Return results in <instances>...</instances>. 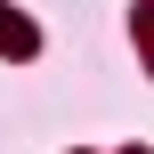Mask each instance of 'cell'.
Listing matches in <instances>:
<instances>
[{"instance_id":"obj_1","label":"cell","mask_w":154,"mask_h":154,"mask_svg":"<svg viewBox=\"0 0 154 154\" xmlns=\"http://www.w3.org/2000/svg\"><path fill=\"white\" fill-rule=\"evenodd\" d=\"M0 49H8V57H32L41 41H32V24H24V16H8V8H0Z\"/></svg>"}]
</instances>
